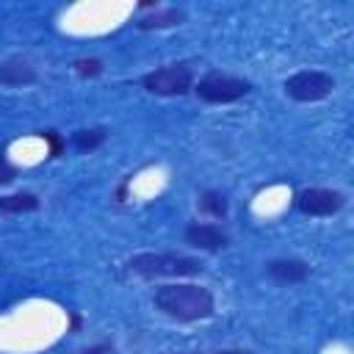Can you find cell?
I'll use <instances>...</instances> for the list:
<instances>
[{"instance_id":"obj_1","label":"cell","mask_w":354,"mask_h":354,"mask_svg":"<svg viewBox=\"0 0 354 354\" xmlns=\"http://www.w3.org/2000/svg\"><path fill=\"white\" fill-rule=\"evenodd\" d=\"M155 307L174 321H205L213 315L216 304L207 288L199 285H163L155 290Z\"/></svg>"},{"instance_id":"obj_2","label":"cell","mask_w":354,"mask_h":354,"mask_svg":"<svg viewBox=\"0 0 354 354\" xmlns=\"http://www.w3.org/2000/svg\"><path fill=\"white\" fill-rule=\"evenodd\" d=\"M130 271L138 277H196L202 271V263L196 257H185V254H166V252H144L130 257Z\"/></svg>"},{"instance_id":"obj_3","label":"cell","mask_w":354,"mask_h":354,"mask_svg":"<svg viewBox=\"0 0 354 354\" xmlns=\"http://www.w3.org/2000/svg\"><path fill=\"white\" fill-rule=\"evenodd\" d=\"M249 80L235 77V75H224V72H207L205 77H199L194 83V91L199 94V100L213 102V105H227L235 102L241 97L249 94Z\"/></svg>"},{"instance_id":"obj_4","label":"cell","mask_w":354,"mask_h":354,"mask_svg":"<svg viewBox=\"0 0 354 354\" xmlns=\"http://www.w3.org/2000/svg\"><path fill=\"white\" fill-rule=\"evenodd\" d=\"M144 88L149 94H160V97H177L194 88V72L185 64H169L160 69H152L144 75Z\"/></svg>"},{"instance_id":"obj_5","label":"cell","mask_w":354,"mask_h":354,"mask_svg":"<svg viewBox=\"0 0 354 354\" xmlns=\"http://www.w3.org/2000/svg\"><path fill=\"white\" fill-rule=\"evenodd\" d=\"M335 88V77L321 69H301L285 80V94L296 102H318L329 97Z\"/></svg>"},{"instance_id":"obj_6","label":"cell","mask_w":354,"mask_h":354,"mask_svg":"<svg viewBox=\"0 0 354 354\" xmlns=\"http://www.w3.org/2000/svg\"><path fill=\"white\" fill-rule=\"evenodd\" d=\"M346 205V196L332 188H304L296 196V207L307 216H332Z\"/></svg>"},{"instance_id":"obj_7","label":"cell","mask_w":354,"mask_h":354,"mask_svg":"<svg viewBox=\"0 0 354 354\" xmlns=\"http://www.w3.org/2000/svg\"><path fill=\"white\" fill-rule=\"evenodd\" d=\"M183 238H185V243H191L196 249H205V252H216V249L227 246V232L216 224H202V221L188 224Z\"/></svg>"},{"instance_id":"obj_8","label":"cell","mask_w":354,"mask_h":354,"mask_svg":"<svg viewBox=\"0 0 354 354\" xmlns=\"http://www.w3.org/2000/svg\"><path fill=\"white\" fill-rule=\"evenodd\" d=\"M268 277L274 282H282V285H296V282H304L310 277V266L304 260H271L266 266Z\"/></svg>"},{"instance_id":"obj_9","label":"cell","mask_w":354,"mask_h":354,"mask_svg":"<svg viewBox=\"0 0 354 354\" xmlns=\"http://www.w3.org/2000/svg\"><path fill=\"white\" fill-rule=\"evenodd\" d=\"M36 80V69L22 58H8L0 64V83L3 86H30Z\"/></svg>"},{"instance_id":"obj_10","label":"cell","mask_w":354,"mask_h":354,"mask_svg":"<svg viewBox=\"0 0 354 354\" xmlns=\"http://www.w3.org/2000/svg\"><path fill=\"white\" fill-rule=\"evenodd\" d=\"M185 22V11L183 8H155L149 17H141L138 19V28L144 30H160V28H174Z\"/></svg>"},{"instance_id":"obj_11","label":"cell","mask_w":354,"mask_h":354,"mask_svg":"<svg viewBox=\"0 0 354 354\" xmlns=\"http://www.w3.org/2000/svg\"><path fill=\"white\" fill-rule=\"evenodd\" d=\"M39 207L36 194H8L0 196V213H30Z\"/></svg>"},{"instance_id":"obj_12","label":"cell","mask_w":354,"mask_h":354,"mask_svg":"<svg viewBox=\"0 0 354 354\" xmlns=\"http://www.w3.org/2000/svg\"><path fill=\"white\" fill-rule=\"evenodd\" d=\"M105 141V130L102 127H91V130H77L72 144L80 149V152H94L100 144Z\"/></svg>"},{"instance_id":"obj_13","label":"cell","mask_w":354,"mask_h":354,"mask_svg":"<svg viewBox=\"0 0 354 354\" xmlns=\"http://www.w3.org/2000/svg\"><path fill=\"white\" fill-rule=\"evenodd\" d=\"M199 210L213 216V218H224L227 216V199L221 194H216V191H205L199 196Z\"/></svg>"},{"instance_id":"obj_14","label":"cell","mask_w":354,"mask_h":354,"mask_svg":"<svg viewBox=\"0 0 354 354\" xmlns=\"http://www.w3.org/2000/svg\"><path fill=\"white\" fill-rule=\"evenodd\" d=\"M75 72L80 77H97L102 72V61L100 58H77L75 61Z\"/></svg>"},{"instance_id":"obj_15","label":"cell","mask_w":354,"mask_h":354,"mask_svg":"<svg viewBox=\"0 0 354 354\" xmlns=\"http://www.w3.org/2000/svg\"><path fill=\"white\" fill-rule=\"evenodd\" d=\"M41 138L50 144V158H58V155H61V147H64V138H61L58 133H53V130H44Z\"/></svg>"},{"instance_id":"obj_16","label":"cell","mask_w":354,"mask_h":354,"mask_svg":"<svg viewBox=\"0 0 354 354\" xmlns=\"http://www.w3.org/2000/svg\"><path fill=\"white\" fill-rule=\"evenodd\" d=\"M14 177H17V169H14V166L0 155V185H8Z\"/></svg>"},{"instance_id":"obj_17","label":"cell","mask_w":354,"mask_h":354,"mask_svg":"<svg viewBox=\"0 0 354 354\" xmlns=\"http://www.w3.org/2000/svg\"><path fill=\"white\" fill-rule=\"evenodd\" d=\"M80 354H113V346L111 343H94V346L83 348Z\"/></svg>"},{"instance_id":"obj_18","label":"cell","mask_w":354,"mask_h":354,"mask_svg":"<svg viewBox=\"0 0 354 354\" xmlns=\"http://www.w3.org/2000/svg\"><path fill=\"white\" fill-rule=\"evenodd\" d=\"M216 354H254V351H246V348H224V351H216Z\"/></svg>"}]
</instances>
